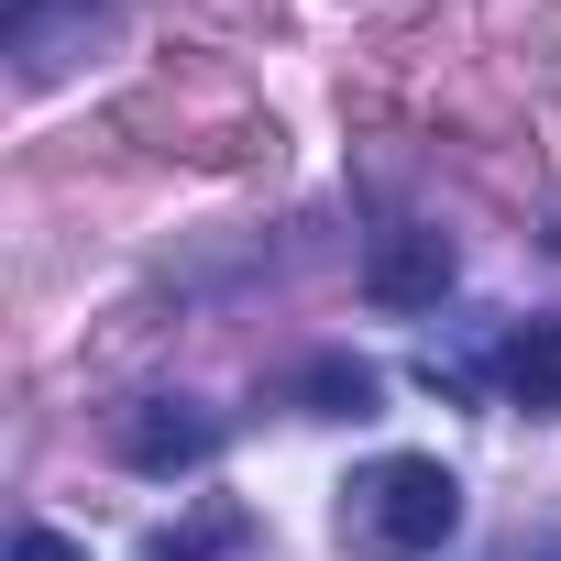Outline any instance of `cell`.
Here are the masks:
<instances>
[{
    "instance_id": "277c9868",
    "label": "cell",
    "mask_w": 561,
    "mask_h": 561,
    "mask_svg": "<svg viewBox=\"0 0 561 561\" xmlns=\"http://www.w3.org/2000/svg\"><path fill=\"white\" fill-rule=\"evenodd\" d=\"M506 397H517L528 419H550V408H561V320L506 331Z\"/></svg>"
},
{
    "instance_id": "8992f818",
    "label": "cell",
    "mask_w": 561,
    "mask_h": 561,
    "mask_svg": "<svg viewBox=\"0 0 561 561\" xmlns=\"http://www.w3.org/2000/svg\"><path fill=\"white\" fill-rule=\"evenodd\" d=\"M12 561H89V550H78L67 528H23V539H12Z\"/></svg>"
},
{
    "instance_id": "52a82bcc",
    "label": "cell",
    "mask_w": 561,
    "mask_h": 561,
    "mask_svg": "<svg viewBox=\"0 0 561 561\" xmlns=\"http://www.w3.org/2000/svg\"><path fill=\"white\" fill-rule=\"evenodd\" d=\"M209 550H220V528H165L154 539V561H209Z\"/></svg>"
},
{
    "instance_id": "5b68a950",
    "label": "cell",
    "mask_w": 561,
    "mask_h": 561,
    "mask_svg": "<svg viewBox=\"0 0 561 561\" xmlns=\"http://www.w3.org/2000/svg\"><path fill=\"white\" fill-rule=\"evenodd\" d=\"M309 408H320V419H375V364L320 353V364H309Z\"/></svg>"
},
{
    "instance_id": "7a4b0ae2",
    "label": "cell",
    "mask_w": 561,
    "mask_h": 561,
    "mask_svg": "<svg viewBox=\"0 0 561 561\" xmlns=\"http://www.w3.org/2000/svg\"><path fill=\"white\" fill-rule=\"evenodd\" d=\"M451 275H462V253H451L440 231H386L375 264H364V298H375V309H440Z\"/></svg>"
},
{
    "instance_id": "6da1fadb",
    "label": "cell",
    "mask_w": 561,
    "mask_h": 561,
    "mask_svg": "<svg viewBox=\"0 0 561 561\" xmlns=\"http://www.w3.org/2000/svg\"><path fill=\"white\" fill-rule=\"evenodd\" d=\"M451 528H462V484H451L430 451H386V462L353 484V539L386 550V561H430Z\"/></svg>"
},
{
    "instance_id": "3957f363",
    "label": "cell",
    "mask_w": 561,
    "mask_h": 561,
    "mask_svg": "<svg viewBox=\"0 0 561 561\" xmlns=\"http://www.w3.org/2000/svg\"><path fill=\"white\" fill-rule=\"evenodd\" d=\"M220 451V430L198 419V408H176V397H144L133 419H122V462L133 473H187V462H209Z\"/></svg>"
}]
</instances>
